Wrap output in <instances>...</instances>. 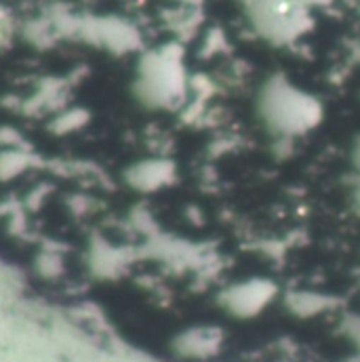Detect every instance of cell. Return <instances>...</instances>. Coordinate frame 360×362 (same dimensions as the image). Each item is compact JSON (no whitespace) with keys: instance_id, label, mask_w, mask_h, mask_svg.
I'll list each match as a JSON object with an SVG mask.
<instances>
[{"instance_id":"4","label":"cell","mask_w":360,"mask_h":362,"mask_svg":"<svg viewBox=\"0 0 360 362\" xmlns=\"http://www.w3.org/2000/svg\"><path fill=\"white\" fill-rule=\"evenodd\" d=\"M356 165H359V169H360V144H359V148H356Z\"/></svg>"},{"instance_id":"2","label":"cell","mask_w":360,"mask_h":362,"mask_svg":"<svg viewBox=\"0 0 360 362\" xmlns=\"http://www.w3.org/2000/svg\"><path fill=\"white\" fill-rule=\"evenodd\" d=\"M253 28L274 45L297 40L312 23L310 0H243Z\"/></svg>"},{"instance_id":"1","label":"cell","mask_w":360,"mask_h":362,"mask_svg":"<svg viewBox=\"0 0 360 362\" xmlns=\"http://www.w3.org/2000/svg\"><path fill=\"white\" fill-rule=\"evenodd\" d=\"M260 116L274 135L291 139L312 131L323 118L320 101L284 76H272L260 90Z\"/></svg>"},{"instance_id":"3","label":"cell","mask_w":360,"mask_h":362,"mask_svg":"<svg viewBox=\"0 0 360 362\" xmlns=\"http://www.w3.org/2000/svg\"><path fill=\"white\" fill-rule=\"evenodd\" d=\"M274 293H276V286L268 280H251V282H245V284L236 286L230 293L228 303L236 314L251 316V314L260 312L262 308H266L270 303Z\"/></svg>"}]
</instances>
